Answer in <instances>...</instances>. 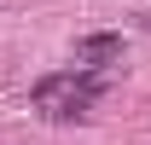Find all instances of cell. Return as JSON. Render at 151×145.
<instances>
[{
	"label": "cell",
	"instance_id": "cell-2",
	"mask_svg": "<svg viewBox=\"0 0 151 145\" xmlns=\"http://www.w3.org/2000/svg\"><path fill=\"white\" fill-rule=\"evenodd\" d=\"M111 58H122V35H81L76 41V64L81 70H99Z\"/></svg>",
	"mask_w": 151,
	"mask_h": 145
},
{
	"label": "cell",
	"instance_id": "cell-1",
	"mask_svg": "<svg viewBox=\"0 0 151 145\" xmlns=\"http://www.w3.org/2000/svg\"><path fill=\"white\" fill-rule=\"evenodd\" d=\"M99 99H105V75H93V70L47 75V81H35V93H29V105H35L41 116H52V122H76V116H87Z\"/></svg>",
	"mask_w": 151,
	"mask_h": 145
}]
</instances>
